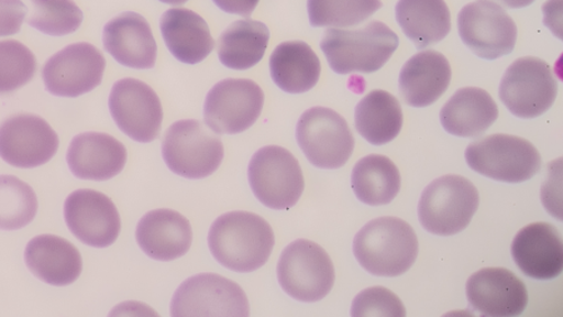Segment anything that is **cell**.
Returning <instances> with one entry per match:
<instances>
[{
	"mask_svg": "<svg viewBox=\"0 0 563 317\" xmlns=\"http://www.w3.org/2000/svg\"><path fill=\"white\" fill-rule=\"evenodd\" d=\"M419 239L410 223L394 216L378 217L357 232L353 253L371 275L401 276L419 256Z\"/></svg>",
	"mask_w": 563,
	"mask_h": 317,
	"instance_id": "obj_2",
	"label": "cell"
},
{
	"mask_svg": "<svg viewBox=\"0 0 563 317\" xmlns=\"http://www.w3.org/2000/svg\"><path fill=\"white\" fill-rule=\"evenodd\" d=\"M265 105V94L251 79L229 78L208 92L205 123L216 134H239L256 123Z\"/></svg>",
	"mask_w": 563,
	"mask_h": 317,
	"instance_id": "obj_12",
	"label": "cell"
},
{
	"mask_svg": "<svg viewBox=\"0 0 563 317\" xmlns=\"http://www.w3.org/2000/svg\"><path fill=\"white\" fill-rule=\"evenodd\" d=\"M249 179L254 196L272 210H289L305 192L301 165L280 146H266L254 153Z\"/></svg>",
	"mask_w": 563,
	"mask_h": 317,
	"instance_id": "obj_9",
	"label": "cell"
},
{
	"mask_svg": "<svg viewBox=\"0 0 563 317\" xmlns=\"http://www.w3.org/2000/svg\"><path fill=\"white\" fill-rule=\"evenodd\" d=\"M398 35L383 22H371L360 30L329 29L321 50L338 75L375 74L394 56Z\"/></svg>",
	"mask_w": 563,
	"mask_h": 317,
	"instance_id": "obj_3",
	"label": "cell"
},
{
	"mask_svg": "<svg viewBox=\"0 0 563 317\" xmlns=\"http://www.w3.org/2000/svg\"><path fill=\"white\" fill-rule=\"evenodd\" d=\"M479 206V194L470 179L446 175L424 188L419 203L422 228L438 237H453L468 228Z\"/></svg>",
	"mask_w": 563,
	"mask_h": 317,
	"instance_id": "obj_4",
	"label": "cell"
},
{
	"mask_svg": "<svg viewBox=\"0 0 563 317\" xmlns=\"http://www.w3.org/2000/svg\"><path fill=\"white\" fill-rule=\"evenodd\" d=\"M467 300L481 316H520L529 304L528 287L510 270L487 267L477 271L466 284Z\"/></svg>",
	"mask_w": 563,
	"mask_h": 317,
	"instance_id": "obj_18",
	"label": "cell"
},
{
	"mask_svg": "<svg viewBox=\"0 0 563 317\" xmlns=\"http://www.w3.org/2000/svg\"><path fill=\"white\" fill-rule=\"evenodd\" d=\"M65 220L75 237L90 248L106 249L121 233V216L112 199L95 189H78L65 204Z\"/></svg>",
	"mask_w": 563,
	"mask_h": 317,
	"instance_id": "obj_17",
	"label": "cell"
},
{
	"mask_svg": "<svg viewBox=\"0 0 563 317\" xmlns=\"http://www.w3.org/2000/svg\"><path fill=\"white\" fill-rule=\"evenodd\" d=\"M296 138L307 160L322 170L346 165L356 144L347 121L325 107L310 108L301 116Z\"/></svg>",
	"mask_w": 563,
	"mask_h": 317,
	"instance_id": "obj_10",
	"label": "cell"
},
{
	"mask_svg": "<svg viewBox=\"0 0 563 317\" xmlns=\"http://www.w3.org/2000/svg\"><path fill=\"white\" fill-rule=\"evenodd\" d=\"M396 20L417 50L432 47L451 32V13L444 0H398Z\"/></svg>",
	"mask_w": 563,
	"mask_h": 317,
	"instance_id": "obj_28",
	"label": "cell"
},
{
	"mask_svg": "<svg viewBox=\"0 0 563 317\" xmlns=\"http://www.w3.org/2000/svg\"><path fill=\"white\" fill-rule=\"evenodd\" d=\"M278 283L284 292L301 303H317L332 292L333 262L320 244L296 240L282 252L277 265Z\"/></svg>",
	"mask_w": 563,
	"mask_h": 317,
	"instance_id": "obj_6",
	"label": "cell"
},
{
	"mask_svg": "<svg viewBox=\"0 0 563 317\" xmlns=\"http://www.w3.org/2000/svg\"><path fill=\"white\" fill-rule=\"evenodd\" d=\"M559 84L549 63L523 57L507 68L498 96L507 110L522 120L538 119L555 103Z\"/></svg>",
	"mask_w": 563,
	"mask_h": 317,
	"instance_id": "obj_8",
	"label": "cell"
},
{
	"mask_svg": "<svg viewBox=\"0 0 563 317\" xmlns=\"http://www.w3.org/2000/svg\"><path fill=\"white\" fill-rule=\"evenodd\" d=\"M30 2L33 11L26 23L52 37L75 33L84 22V12L73 0H30Z\"/></svg>",
	"mask_w": 563,
	"mask_h": 317,
	"instance_id": "obj_34",
	"label": "cell"
},
{
	"mask_svg": "<svg viewBox=\"0 0 563 317\" xmlns=\"http://www.w3.org/2000/svg\"><path fill=\"white\" fill-rule=\"evenodd\" d=\"M352 188L361 203L384 206L401 192V174L395 163L383 155H369L356 163L352 171Z\"/></svg>",
	"mask_w": 563,
	"mask_h": 317,
	"instance_id": "obj_31",
	"label": "cell"
},
{
	"mask_svg": "<svg viewBox=\"0 0 563 317\" xmlns=\"http://www.w3.org/2000/svg\"><path fill=\"white\" fill-rule=\"evenodd\" d=\"M162 3L170 6H181L188 2V0H161Z\"/></svg>",
	"mask_w": 563,
	"mask_h": 317,
	"instance_id": "obj_40",
	"label": "cell"
},
{
	"mask_svg": "<svg viewBox=\"0 0 563 317\" xmlns=\"http://www.w3.org/2000/svg\"><path fill=\"white\" fill-rule=\"evenodd\" d=\"M269 37L265 23L253 20L234 22L218 39V58L227 68L247 70L265 57Z\"/></svg>",
	"mask_w": 563,
	"mask_h": 317,
	"instance_id": "obj_30",
	"label": "cell"
},
{
	"mask_svg": "<svg viewBox=\"0 0 563 317\" xmlns=\"http://www.w3.org/2000/svg\"><path fill=\"white\" fill-rule=\"evenodd\" d=\"M175 317L250 315L247 295L230 278L216 274L195 275L181 284L170 303Z\"/></svg>",
	"mask_w": 563,
	"mask_h": 317,
	"instance_id": "obj_11",
	"label": "cell"
},
{
	"mask_svg": "<svg viewBox=\"0 0 563 317\" xmlns=\"http://www.w3.org/2000/svg\"><path fill=\"white\" fill-rule=\"evenodd\" d=\"M498 119V107L492 95L483 88L466 87L457 90L440 114L448 133L462 139L483 135Z\"/></svg>",
	"mask_w": 563,
	"mask_h": 317,
	"instance_id": "obj_26",
	"label": "cell"
},
{
	"mask_svg": "<svg viewBox=\"0 0 563 317\" xmlns=\"http://www.w3.org/2000/svg\"><path fill=\"white\" fill-rule=\"evenodd\" d=\"M103 44L124 67L152 69L156 66L157 43L150 23L139 13L124 12L109 21L103 30Z\"/></svg>",
	"mask_w": 563,
	"mask_h": 317,
	"instance_id": "obj_20",
	"label": "cell"
},
{
	"mask_svg": "<svg viewBox=\"0 0 563 317\" xmlns=\"http://www.w3.org/2000/svg\"><path fill=\"white\" fill-rule=\"evenodd\" d=\"M24 261L31 273L52 286L76 283L84 269L80 252L56 234H41L26 244Z\"/></svg>",
	"mask_w": 563,
	"mask_h": 317,
	"instance_id": "obj_24",
	"label": "cell"
},
{
	"mask_svg": "<svg viewBox=\"0 0 563 317\" xmlns=\"http://www.w3.org/2000/svg\"><path fill=\"white\" fill-rule=\"evenodd\" d=\"M58 147V134L40 116L15 114L0 124V157L11 166H43L56 156Z\"/></svg>",
	"mask_w": 563,
	"mask_h": 317,
	"instance_id": "obj_16",
	"label": "cell"
},
{
	"mask_svg": "<svg viewBox=\"0 0 563 317\" xmlns=\"http://www.w3.org/2000/svg\"><path fill=\"white\" fill-rule=\"evenodd\" d=\"M161 32L169 52L186 65L203 62L214 50L210 26L186 8H172L163 14Z\"/></svg>",
	"mask_w": 563,
	"mask_h": 317,
	"instance_id": "obj_25",
	"label": "cell"
},
{
	"mask_svg": "<svg viewBox=\"0 0 563 317\" xmlns=\"http://www.w3.org/2000/svg\"><path fill=\"white\" fill-rule=\"evenodd\" d=\"M492 2L505 8L521 9L531 6L534 0H492Z\"/></svg>",
	"mask_w": 563,
	"mask_h": 317,
	"instance_id": "obj_39",
	"label": "cell"
},
{
	"mask_svg": "<svg viewBox=\"0 0 563 317\" xmlns=\"http://www.w3.org/2000/svg\"><path fill=\"white\" fill-rule=\"evenodd\" d=\"M511 255L517 267L528 277L549 281L562 274V237L551 223L525 226L512 241Z\"/></svg>",
	"mask_w": 563,
	"mask_h": 317,
	"instance_id": "obj_19",
	"label": "cell"
},
{
	"mask_svg": "<svg viewBox=\"0 0 563 317\" xmlns=\"http://www.w3.org/2000/svg\"><path fill=\"white\" fill-rule=\"evenodd\" d=\"M213 3L225 13L250 17L260 0H213Z\"/></svg>",
	"mask_w": 563,
	"mask_h": 317,
	"instance_id": "obj_38",
	"label": "cell"
},
{
	"mask_svg": "<svg viewBox=\"0 0 563 317\" xmlns=\"http://www.w3.org/2000/svg\"><path fill=\"white\" fill-rule=\"evenodd\" d=\"M36 70L33 52L18 41H0V95L29 85Z\"/></svg>",
	"mask_w": 563,
	"mask_h": 317,
	"instance_id": "obj_35",
	"label": "cell"
},
{
	"mask_svg": "<svg viewBox=\"0 0 563 317\" xmlns=\"http://www.w3.org/2000/svg\"><path fill=\"white\" fill-rule=\"evenodd\" d=\"M465 158L477 174L506 184L526 183L542 167L538 149L512 134H492L471 143Z\"/></svg>",
	"mask_w": 563,
	"mask_h": 317,
	"instance_id": "obj_5",
	"label": "cell"
},
{
	"mask_svg": "<svg viewBox=\"0 0 563 317\" xmlns=\"http://www.w3.org/2000/svg\"><path fill=\"white\" fill-rule=\"evenodd\" d=\"M383 6L380 0H308L307 9L316 29H346L366 22Z\"/></svg>",
	"mask_w": 563,
	"mask_h": 317,
	"instance_id": "obj_32",
	"label": "cell"
},
{
	"mask_svg": "<svg viewBox=\"0 0 563 317\" xmlns=\"http://www.w3.org/2000/svg\"><path fill=\"white\" fill-rule=\"evenodd\" d=\"M162 156L174 174L201 179L221 166L224 147L221 139L202 122L184 120L167 130L162 142Z\"/></svg>",
	"mask_w": 563,
	"mask_h": 317,
	"instance_id": "obj_7",
	"label": "cell"
},
{
	"mask_svg": "<svg viewBox=\"0 0 563 317\" xmlns=\"http://www.w3.org/2000/svg\"><path fill=\"white\" fill-rule=\"evenodd\" d=\"M29 8L22 0H0V37L21 31Z\"/></svg>",
	"mask_w": 563,
	"mask_h": 317,
	"instance_id": "obj_37",
	"label": "cell"
},
{
	"mask_svg": "<svg viewBox=\"0 0 563 317\" xmlns=\"http://www.w3.org/2000/svg\"><path fill=\"white\" fill-rule=\"evenodd\" d=\"M38 212L34 189L15 176H0V230L25 228Z\"/></svg>",
	"mask_w": 563,
	"mask_h": 317,
	"instance_id": "obj_33",
	"label": "cell"
},
{
	"mask_svg": "<svg viewBox=\"0 0 563 317\" xmlns=\"http://www.w3.org/2000/svg\"><path fill=\"white\" fill-rule=\"evenodd\" d=\"M109 111L120 130L133 141L150 143L158 138L163 108L156 92L144 81H115L109 96Z\"/></svg>",
	"mask_w": 563,
	"mask_h": 317,
	"instance_id": "obj_15",
	"label": "cell"
},
{
	"mask_svg": "<svg viewBox=\"0 0 563 317\" xmlns=\"http://www.w3.org/2000/svg\"><path fill=\"white\" fill-rule=\"evenodd\" d=\"M452 78L450 62L440 52L415 54L399 74L398 87L407 106L423 108L438 102Z\"/></svg>",
	"mask_w": 563,
	"mask_h": 317,
	"instance_id": "obj_23",
	"label": "cell"
},
{
	"mask_svg": "<svg viewBox=\"0 0 563 317\" xmlns=\"http://www.w3.org/2000/svg\"><path fill=\"white\" fill-rule=\"evenodd\" d=\"M353 317H405L406 307L396 294L383 286L363 289L352 303Z\"/></svg>",
	"mask_w": 563,
	"mask_h": 317,
	"instance_id": "obj_36",
	"label": "cell"
},
{
	"mask_svg": "<svg viewBox=\"0 0 563 317\" xmlns=\"http://www.w3.org/2000/svg\"><path fill=\"white\" fill-rule=\"evenodd\" d=\"M129 153L111 134L86 132L71 140L67 162L73 175L80 179L108 181L121 174Z\"/></svg>",
	"mask_w": 563,
	"mask_h": 317,
	"instance_id": "obj_21",
	"label": "cell"
},
{
	"mask_svg": "<svg viewBox=\"0 0 563 317\" xmlns=\"http://www.w3.org/2000/svg\"><path fill=\"white\" fill-rule=\"evenodd\" d=\"M275 232L263 217L246 212L224 214L208 233L213 258L235 273H253L266 265L275 249Z\"/></svg>",
	"mask_w": 563,
	"mask_h": 317,
	"instance_id": "obj_1",
	"label": "cell"
},
{
	"mask_svg": "<svg viewBox=\"0 0 563 317\" xmlns=\"http://www.w3.org/2000/svg\"><path fill=\"white\" fill-rule=\"evenodd\" d=\"M354 125L374 146L393 142L404 125V112L398 99L383 89L372 90L356 107Z\"/></svg>",
	"mask_w": 563,
	"mask_h": 317,
	"instance_id": "obj_29",
	"label": "cell"
},
{
	"mask_svg": "<svg viewBox=\"0 0 563 317\" xmlns=\"http://www.w3.org/2000/svg\"><path fill=\"white\" fill-rule=\"evenodd\" d=\"M459 34L477 57L495 61L515 50L517 25L505 8L492 0H476L461 9Z\"/></svg>",
	"mask_w": 563,
	"mask_h": 317,
	"instance_id": "obj_13",
	"label": "cell"
},
{
	"mask_svg": "<svg viewBox=\"0 0 563 317\" xmlns=\"http://www.w3.org/2000/svg\"><path fill=\"white\" fill-rule=\"evenodd\" d=\"M106 70L103 53L90 43H75L45 63L42 77L53 96L77 98L99 85Z\"/></svg>",
	"mask_w": 563,
	"mask_h": 317,
	"instance_id": "obj_14",
	"label": "cell"
},
{
	"mask_svg": "<svg viewBox=\"0 0 563 317\" xmlns=\"http://www.w3.org/2000/svg\"><path fill=\"white\" fill-rule=\"evenodd\" d=\"M271 77L276 86L290 95L314 88L321 77V61L305 42L280 43L269 58Z\"/></svg>",
	"mask_w": 563,
	"mask_h": 317,
	"instance_id": "obj_27",
	"label": "cell"
},
{
	"mask_svg": "<svg viewBox=\"0 0 563 317\" xmlns=\"http://www.w3.org/2000/svg\"><path fill=\"white\" fill-rule=\"evenodd\" d=\"M135 239L151 259L174 261L189 251L194 240L192 226L184 215L162 208L142 217Z\"/></svg>",
	"mask_w": 563,
	"mask_h": 317,
	"instance_id": "obj_22",
	"label": "cell"
}]
</instances>
